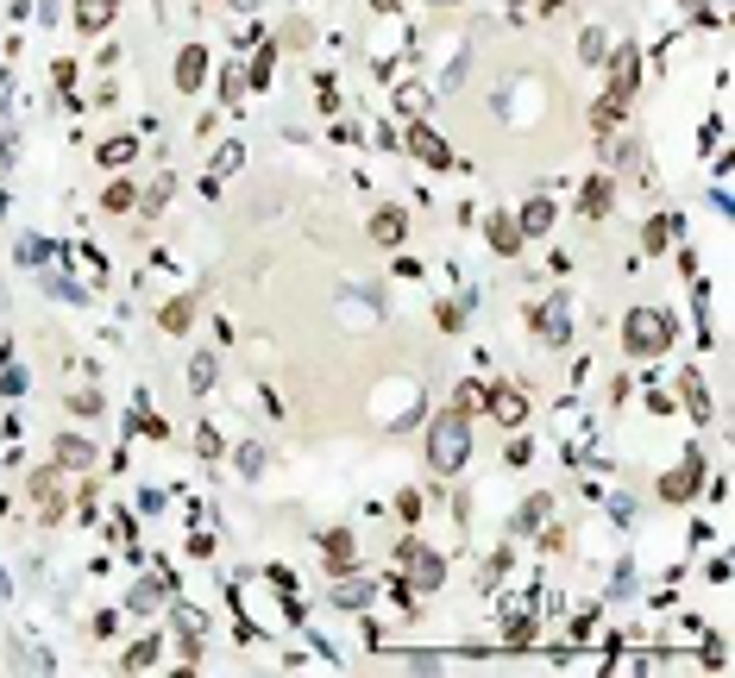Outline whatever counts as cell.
Returning <instances> with one entry per match:
<instances>
[{"mask_svg": "<svg viewBox=\"0 0 735 678\" xmlns=\"http://www.w3.org/2000/svg\"><path fill=\"white\" fill-rule=\"evenodd\" d=\"M151 659H158V641L145 635V641H132V647H126V659H120V666H126V672H145Z\"/></svg>", "mask_w": 735, "mask_h": 678, "instance_id": "d6986e66", "label": "cell"}, {"mask_svg": "<svg viewBox=\"0 0 735 678\" xmlns=\"http://www.w3.org/2000/svg\"><path fill=\"white\" fill-rule=\"evenodd\" d=\"M95 158H101L107 170H120V164H132V158H139V139H107V145H101Z\"/></svg>", "mask_w": 735, "mask_h": 678, "instance_id": "2e32d148", "label": "cell"}, {"mask_svg": "<svg viewBox=\"0 0 735 678\" xmlns=\"http://www.w3.org/2000/svg\"><path fill=\"white\" fill-rule=\"evenodd\" d=\"M698 484H704V458H685L679 471H666V478H660V497L666 503H692Z\"/></svg>", "mask_w": 735, "mask_h": 678, "instance_id": "3957f363", "label": "cell"}, {"mask_svg": "<svg viewBox=\"0 0 735 678\" xmlns=\"http://www.w3.org/2000/svg\"><path fill=\"white\" fill-rule=\"evenodd\" d=\"M57 465H63V471H82V465H95V446L76 440V434H70V440H57Z\"/></svg>", "mask_w": 735, "mask_h": 678, "instance_id": "30bf717a", "label": "cell"}, {"mask_svg": "<svg viewBox=\"0 0 735 678\" xmlns=\"http://www.w3.org/2000/svg\"><path fill=\"white\" fill-rule=\"evenodd\" d=\"M623 101H629V95H616V89H610L604 101H597V107H591V126H597V132H610V126L623 119Z\"/></svg>", "mask_w": 735, "mask_h": 678, "instance_id": "4fadbf2b", "label": "cell"}, {"mask_svg": "<svg viewBox=\"0 0 735 678\" xmlns=\"http://www.w3.org/2000/svg\"><path fill=\"white\" fill-rule=\"evenodd\" d=\"M409 151H415L422 164H453V158H446V145L434 139V132H428V126H415V132H409Z\"/></svg>", "mask_w": 735, "mask_h": 678, "instance_id": "8fae6325", "label": "cell"}, {"mask_svg": "<svg viewBox=\"0 0 735 678\" xmlns=\"http://www.w3.org/2000/svg\"><path fill=\"white\" fill-rule=\"evenodd\" d=\"M239 164H245V151H239V145H227V151L214 158V170H239Z\"/></svg>", "mask_w": 735, "mask_h": 678, "instance_id": "4dcf8cb0", "label": "cell"}, {"mask_svg": "<svg viewBox=\"0 0 735 678\" xmlns=\"http://www.w3.org/2000/svg\"><path fill=\"white\" fill-rule=\"evenodd\" d=\"M189 320H195V302H189V296H176V302L164 308V327H170V333H182Z\"/></svg>", "mask_w": 735, "mask_h": 678, "instance_id": "7402d4cb", "label": "cell"}, {"mask_svg": "<svg viewBox=\"0 0 735 678\" xmlns=\"http://www.w3.org/2000/svg\"><path fill=\"white\" fill-rule=\"evenodd\" d=\"M635 76H641V57H635V50H616V95H629Z\"/></svg>", "mask_w": 735, "mask_h": 678, "instance_id": "ffe728a7", "label": "cell"}, {"mask_svg": "<svg viewBox=\"0 0 735 678\" xmlns=\"http://www.w3.org/2000/svg\"><path fill=\"white\" fill-rule=\"evenodd\" d=\"M333 603H340V609H359V603H371V584H365V578H346V584H333Z\"/></svg>", "mask_w": 735, "mask_h": 678, "instance_id": "ac0fdd59", "label": "cell"}, {"mask_svg": "<svg viewBox=\"0 0 735 678\" xmlns=\"http://www.w3.org/2000/svg\"><path fill=\"white\" fill-rule=\"evenodd\" d=\"M132 609H139V616H145V609H158V584H139V590H132Z\"/></svg>", "mask_w": 735, "mask_h": 678, "instance_id": "83f0119b", "label": "cell"}, {"mask_svg": "<svg viewBox=\"0 0 735 678\" xmlns=\"http://www.w3.org/2000/svg\"><path fill=\"white\" fill-rule=\"evenodd\" d=\"M484 409H491L503 428H522V421H528V402H522V389H491V402H484Z\"/></svg>", "mask_w": 735, "mask_h": 678, "instance_id": "52a82bcc", "label": "cell"}, {"mask_svg": "<svg viewBox=\"0 0 735 678\" xmlns=\"http://www.w3.org/2000/svg\"><path fill=\"white\" fill-rule=\"evenodd\" d=\"M113 7H120V0H76V26L82 32H101L113 19Z\"/></svg>", "mask_w": 735, "mask_h": 678, "instance_id": "9c48e42d", "label": "cell"}, {"mask_svg": "<svg viewBox=\"0 0 735 678\" xmlns=\"http://www.w3.org/2000/svg\"><path fill=\"white\" fill-rule=\"evenodd\" d=\"M578 50H584V63H597V57H604V32H584Z\"/></svg>", "mask_w": 735, "mask_h": 678, "instance_id": "4316f807", "label": "cell"}, {"mask_svg": "<svg viewBox=\"0 0 735 678\" xmlns=\"http://www.w3.org/2000/svg\"><path fill=\"white\" fill-rule=\"evenodd\" d=\"M239 89H245V76H239V70H227V76H220V95H227V101H239Z\"/></svg>", "mask_w": 735, "mask_h": 678, "instance_id": "f546056e", "label": "cell"}, {"mask_svg": "<svg viewBox=\"0 0 735 678\" xmlns=\"http://www.w3.org/2000/svg\"><path fill=\"white\" fill-rule=\"evenodd\" d=\"M446 7H453V0H446Z\"/></svg>", "mask_w": 735, "mask_h": 678, "instance_id": "d6a6232c", "label": "cell"}, {"mask_svg": "<svg viewBox=\"0 0 735 678\" xmlns=\"http://www.w3.org/2000/svg\"><path fill=\"white\" fill-rule=\"evenodd\" d=\"M239 7H245V13H251V7H258V0H239Z\"/></svg>", "mask_w": 735, "mask_h": 678, "instance_id": "1f68e13d", "label": "cell"}, {"mask_svg": "<svg viewBox=\"0 0 735 678\" xmlns=\"http://www.w3.org/2000/svg\"><path fill=\"white\" fill-rule=\"evenodd\" d=\"M623 346H629L635 358L666 352V346H673V320H666L660 308H635V314H629V327H623Z\"/></svg>", "mask_w": 735, "mask_h": 678, "instance_id": "7a4b0ae2", "label": "cell"}, {"mask_svg": "<svg viewBox=\"0 0 735 678\" xmlns=\"http://www.w3.org/2000/svg\"><path fill=\"white\" fill-rule=\"evenodd\" d=\"M491 245H497V251H522V227L503 220V214H491Z\"/></svg>", "mask_w": 735, "mask_h": 678, "instance_id": "e0dca14e", "label": "cell"}, {"mask_svg": "<svg viewBox=\"0 0 735 678\" xmlns=\"http://www.w3.org/2000/svg\"><path fill=\"white\" fill-rule=\"evenodd\" d=\"M396 107H403V113H428V89H403V95H396Z\"/></svg>", "mask_w": 735, "mask_h": 678, "instance_id": "d4e9b609", "label": "cell"}, {"mask_svg": "<svg viewBox=\"0 0 735 678\" xmlns=\"http://www.w3.org/2000/svg\"><path fill=\"white\" fill-rule=\"evenodd\" d=\"M610 195H616L610 176H591V182L578 189V214H584V220H604V214H610Z\"/></svg>", "mask_w": 735, "mask_h": 678, "instance_id": "8992f818", "label": "cell"}, {"mask_svg": "<svg viewBox=\"0 0 735 678\" xmlns=\"http://www.w3.org/2000/svg\"><path fill=\"white\" fill-rule=\"evenodd\" d=\"M202 76H208V50L189 44V50L176 57V89H202Z\"/></svg>", "mask_w": 735, "mask_h": 678, "instance_id": "ba28073f", "label": "cell"}, {"mask_svg": "<svg viewBox=\"0 0 735 678\" xmlns=\"http://www.w3.org/2000/svg\"><path fill=\"white\" fill-rule=\"evenodd\" d=\"M547 515H553V503H547V497H528V503L515 509V534H528V528H541Z\"/></svg>", "mask_w": 735, "mask_h": 678, "instance_id": "5bb4252c", "label": "cell"}, {"mask_svg": "<svg viewBox=\"0 0 735 678\" xmlns=\"http://www.w3.org/2000/svg\"><path fill=\"white\" fill-rule=\"evenodd\" d=\"M132 201H139V189H132V182H113V189H107V214H126Z\"/></svg>", "mask_w": 735, "mask_h": 678, "instance_id": "cb8c5ba5", "label": "cell"}, {"mask_svg": "<svg viewBox=\"0 0 735 678\" xmlns=\"http://www.w3.org/2000/svg\"><path fill=\"white\" fill-rule=\"evenodd\" d=\"M484 402H491V389H484V383H459V415H478Z\"/></svg>", "mask_w": 735, "mask_h": 678, "instance_id": "44dd1931", "label": "cell"}, {"mask_svg": "<svg viewBox=\"0 0 735 678\" xmlns=\"http://www.w3.org/2000/svg\"><path fill=\"white\" fill-rule=\"evenodd\" d=\"M32 503H38V521H57L63 515V503H57V465L32 471Z\"/></svg>", "mask_w": 735, "mask_h": 678, "instance_id": "5b68a950", "label": "cell"}, {"mask_svg": "<svg viewBox=\"0 0 735 678\" xmlns=\"http://www.w3.org/2000/svg\"><path fill=\"white\" fill-rule=\"evenodd\" d=\"M547 227H553V201H547V195H534L528 208H522V233H547Z\"/></svg>", "mask_w": 735, "mask_h": 678, "instance_id": "7c38bea8", "label": "cell"}, {"mask_svg": "<svg viewBox=\"0 0 735 678\" xmlns=\"http://www.w3.org/2000/svg\"><path fill=\"white\" fill-rule=\"evenodd\" d=\"M396 509H403V521H422V497H415V490L396 497Z\"/></svg>", "mask_w": 735, "mask_h": 678, "instance_id": "f1b7e54d", "label": "cell"}, {"mask_svg": "<svg viewBox=\"0 0 735 678\" xmlns=\"http://www.w3.org/2000/svg\"><path fill=\"white\" fill-rule=\"evenodd\" d=\"M465 458H472V434H465V415L459 409H440L434 428H428V465L440 478H459Z\"/></svg>", "mask_w": 735, "mask_h": 678, "instance_id": "6da1fadb", "label": "cell"}, {"mask_svg": "<svg viewBox=\"0 0 735 678\" xmlns=\"http://www.w3.org/2000/svg\"><path fill=\"white\" fill-rule=\"evenodd\" d=\"M403 227H409L403 214H396V208H383V214L371 220V239H377V245H396V239H403Z\"/></svg>", "mask_w": 735, "mask_h": 678, "instance_id": "9a60e30c", "label": "cell"}, {"mask_svg": "<svg viewBox=\"0 0 735 678\" xmlns=\"http://www.w3.org/2000/svg\"><path fill=\"white\" fill-rule=\"evenodd\" d=\"M572 308L566 302H547V308H534V333L547 339V346H566V333H572V320H566Z\"/></svg>", "mask_w": 735, "mask_h": 678, "instance_id": "277c9868", "label": "cell"}, {"mask_svg": "<svg viewBox=\"0 0 735 678\" xmlns=\"http://www.w3.org/2000/svg\"><path fill=\"white\" fill-rule=\"evenodd\" d=\"M327 559H333V572H346V559H352V534H327Z\"/></svg>", "mask_w": 735, "mask_h": 678, "instance_id": "603a6c76", "label": "cell"}, {"mask_svg": "<svg viewBox=\"0 0 735 678\" xmlns=\"http://www.w3.org/2000/svg\"><path fill=\"white\" fill-rule=\"evenodd\" d=\"M189 383H195V389H208V383H214V358H195V371H189Z\"/></svg>", "mask_w": 735, "mask_h": 678, "instance_id": "484cf974", "label": "cell"}]
</instances>
